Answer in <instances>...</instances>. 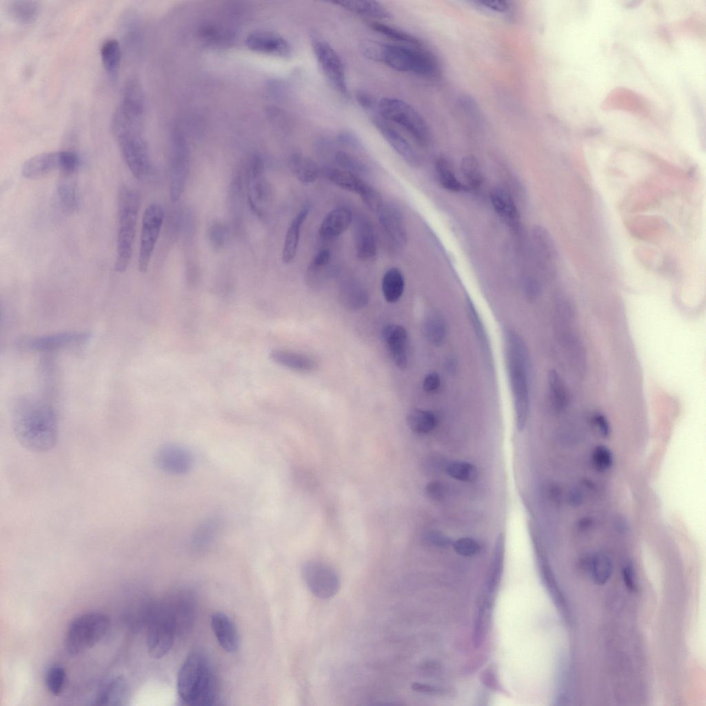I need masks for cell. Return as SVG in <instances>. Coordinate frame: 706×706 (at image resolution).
<instances>
[{
	"mask_svg": "<svg viewBox=\"0 0 706 706\" xmlns=\"http://www.w3.org/2000/svg\"><path fill=\"white\" fill-rule=\"evenodd\" d=\"M12 425L19 444L31 452H47L57 443V415L53 407L44 402L19 400L13 412Z\"/></svg>",
	"mask_w": 706,
	"mask_h": 706,
	"instance_id": "6da1fadb",
	"label": "cell"
},
{
	"mask_svg": "<svg viewBox=\"0 0 706 706\" xmlns=\"http://www.w3.org/2000/svg\"><path fill=\"white\" fill-rule=\"evenodd\" d=\"M363 46V51L369 59L383 62L394 70L425 77H435L440 72L438 59L422 45L367 41Z\"/></svg>",
	"mask_w": 706,
	"mask_h": 706,
	"instance_id": "7a4b0ae2",
	"label": "cell"
},
{
	"mask_svg": "<svg viewBox=\"0 0 706 706\" xmlns=\"http://www.w3.org/2000/svg\"><path fill=\"white\" fill-rule=\"evenodd\" d=\"M177 690L188 705H214L217 698L216 676L209 659L201 652L191 653L179 671Z\"/></svg>",
	"mask_w": 706,
	"mask_h": 706,
	"instance_id": "3957f363",
	"label": "cell"
},
{
	"mask_svg": "<svg viewBox=\"0 0 706 706\" xmlns=\"http://www.w3.org/2000/svg\"><path fill=\"white\" fill-rule=\"evenodd\" d=\"M508 376L513 396L516 427L522 432L529 414V379L525 347L519 336L512 331L506 336Z\"/></svg>",
	"mask_w": 706,
	"mask_h": 706,
	"instance_id": "277c9868",
	"label": "cell"
},
{
	"mask_svg": "<svg viewBox=\"0 0 706 706\" xmlns=\"http://www.w3.org/2000/svg\"><path fill=\"white\" fill-rule=\"evenodd\" d=\"M141 195L126 185L120 186L118 192V232L117 258L114 270L124 272L130 265L136 233Z\"/></svg>",
	"mask_w": 706,
	"mask_h": 706,
	"instance_id": "5b68a950",
	"label": "cell"
},
{
	"mask_svg": "<svg viewBox=\"0 0 706 706\" xmlns=\"http://www.w3.org/2000/svg\"><path fill=\"white\" fill-rule=\"evenodd\" d=\"M110 619L104 614L89 612L75 618L68 626L64 645L71 656L79 655L95 646L105 635Z\"/></svg>",
	"mask_w": 706,
	"mask_h": 706,
	"instance_id": "8992f818",
	"label": "cell"
},
{
	"mask_svg": "<svg viewBox=\"0 0 706 706\" xmlns=\"http://www.w3.org/2000/svg\"><path fill=\"white\" fill-rule=\"evenodd\" d=\"M378 110L381 118L402 128L418 143L422 145L429 143L431 135L427 124L418 111L406 101L384 97L378 103Z\"/></svg>",
	"mask_w": 706,
	"mask_h": 706,
	"instance_id": "52a82bcc",
	"label": "cell"
},
{
	"mask_svg": "<svg viewBox=\"0 0 706 706\" xmlns=\"http://www.w3.org/2000/svg\"><path fill=\"white\" fill-rule=\"evenodd\" d=\"M148 621L146 639L148 652L151 657L160 658L169 652L176 636L167 604L152 608Z\"/></svg>",
	"mask_w": 706,
	"mask_h": 706,
	"instance_id": "ba28073f",
	"label": "cell"
},
{
	"mask_svg": "<svg viewBox=\"0 0 706 706\" xmlns=\"http://www.w3.org/2000/svg\"><path fill=\"white\" fill-rule=\"evenodd\" d=\"M247 196L252 211L260 218H265L271 203L272 190L264 171L263 159L254 155L247 170Z\"/></svg>",
	"mask_w": 706,
	"mask_h": 706,
	"instance_id": "9c48e42d",
	"label": "cell"
},
{
	"mask_svg": "<svg viewBox=\"0 0 706 706\" xmlns=\"http://www.w3.org/2000/svg\"><path fill=\"white\" fill-rule=\"evenodd\" d=\"M312 46L316 59L324 76L339 94H348V88L343 63L335 49L325 40L314 35Z\"/></svg>",
	"mask_w": 706,
	"mask_h": 706,
	"instance_id": "30bf717a",
	"label": "cell"
},
{
	"mask_svg": "<svg viewBox=\"0 0 706 706\" xmlns=\"http://www.w3.org/2000/svg\"><path fill=\"white\" fill-rule=\"evenodd\" d=\"M303 579L316 597L329 599L340 589V578L336 571L325 562L312 560L305 562L301 567Z\"/></svg>",
	"mask_w": 706,
	"mask_h": 706,
	"instance_id": "8fae6325",
	"label": "cell"
},
{
	"mask_svg": "<svg viewBox=\"0 0 706 706\" xmlns=\"http://www.w3.org/2000/svg\"><path fill=\"white\" fill-rule=\"evenodd\" d=\"M164 213L158 203H151L145 210L142 219L138 269L147 272L163 221Z\"/></svg>",
	"mask_w": 706,
	"mask_h": 706,
	"instance_id": "7c38bea8",
	"label": "cell"
},
{
	"mask_svg": "<svg viewBox=\"0 0 706 706\" xmlns=\"http://www.w3.org/2000/svg\"><path fill=\"white\" fill-rule=\"evenodd\" d=\"M121 156L137 179L145 178L151 172L152 164L148 147L142 134L125 135L116 139Z\"/></svg>",
	"mask_w": 706,
	"mask_h": 706,
	"instance_id": "4fadbf2b",
	"label": "cell"
},
{
	"mask_svg": "<svg viewBox=\"0 0 706 706\" xmlns=\"http://www.w3.org/2000/svg\"><path fill=\"white\" fill-rule=\"evenodd\" d=\"M190 170L189 150L183 137L176 132L173 137L170 171V197L177 201L182 195Z\"/></svg>",
	"mask_w": 706,
	"mask_h": 706,
	"instance_id": "5bb4252c",
	"label": "cell"
},
{
	"mask_svg": "<svg viewBox=\"0 0 706 706\" xmlns=\"http://www.w3.org/2000/svg\"><path fill=\"white\" fill-rule=\"evenodd\" d=\"M90 336L87 332H62L54 334L28 336L17 341V346L32 351H49L85 341Z\"/></svg>",
	"mask_w": 706,
	"mask_h": 706,
	"instance_id": "9a60e30c",
	"label": "cell"
},
{
	"mask_svg": "<svg viewBox=\"0 0 706 706\" xmlns=\"http://www.w3.org/2000/svg\"><path fill=\"white\" fill-rule=\"evenodd\" d=\"M154 462L157 466L165 472L179 475L190 470L192 458L188 450L183 447L169 443L162 445L157 450L154 455Z\"/></svg>",
	"mask_w": 706,
	"mask_h": 706,
	"instance_id": "2e32d148",
	"label": "cell"
},
{
	"mask_svg": "<svg viewBox=\"0 0 706 706\" xmlns=\"http://www.w3.org/2000/svg\"><path fill=\"white\" fill-rule=\"evenodd\" d=\"M373 121L384 139L406 163L412 167L419 165L418 153L392 124L381 117L375 118Z\"/></svg>",
	"mask_w": 706,
	"mask_h": 706,
	"instance_id": "e0dca14e",
	"label": "cell"
},
{
	"mask_svg": "<svg viewBox=\"0 0 706 706\" xmlns=\"http://www.w3.org/2000/svg\"><path fill=\"white\" fill-rule=\"evenodd\" d=\"M379 223L391 245L401 249L407 243V232L401 212L393 205H383L378 212Z\"/></svg>",
	"mask_w": 706,
	"mask_h": 706,
	"instance_id": "ac0fdd59",
	"label": "cell"
},
{
	"mask_svg": "<svg viewBox=\"0 0 706 706\" xmlns=\"http://www.w3.org/2000/svg\"><path fill=\"white\" fill-rule=\"evenodd\" d=\"M391 357L400 369H405L408 361V336L405 328L400 325L389 324L381 332Z\"/></svg>",
	"mask_w": 706,
	"mask_h": 706,
	"instance_id": "d6986e66",
	"label": "cell"
},
{
	"mask_svg": "<svg viewBox=\"0 0 706 706\" xmlns=\"http://www.w3.org/2000/svg\"><path fill=\"white\" fill-rule=\"evenodd\" d=\"M354 243L359 259L371 261L376 256L377 244L373 225L363 216H359L354 220Z\"/></svg>",
	"mask_w": 706,
	"mask_h": 706,
	"instance_id": "ffe728a7",
	"label": "cell"
},
{
	"mask_svg": "<svg viewBox=\"0 0 706 706\" xmlns=\"http://www.w3.org/2000/svg\"><path fill=\"white\" fill-rule=\"evenodd\" d=\"M245 44L252 50L282 57H288L291 52L290 46L284 38L271 32H252L246 37Z\"/></svg>",
	"mask_w": 706,
	"mask_h": 706,
	"instance_id": "44dd1931",
	"label": "cell"
},
{
	"mask_svg": "<svg viewBox=\"0 0 706 706\" xmlns=\"http://www.w3.org/2000/svg\"><path fill=\"white\" fill-rule=\"evenodd\" d=\"M59 169V152L37 154L27 159L22 165L21 174L28 179L43 178Z\"/></svg>",
	"mask_w": 706,
	"mask_h": 706,
	"instance_id": "7402d4cb",
	"label": "cell"
},
{
	"mask_svg": "<svg viewBox=\"0 0 706 706\" xmlns=\"http://www.w3.org/2000/svg\"><path fill=\"white\" fill-rule=\"evenodd\" d=\"M492 205L498 216L512 230L520 227V216L510 194L503 188H496L490 192Z\"/></svg>",
	"mask_w": 706,
	"mask_h": 706,
	"instance_id": "603a6c76",
	"label": "cell"
},
{
	"mask_svg": "<svg viewBox=\"0 0 706 706\" xmlns=\"http://www.w3.org/2000/svg\"><path fill=\"white\" fill-rule=\"evenodd\" d=\"M174 625L176 635L183 634L191 628L195 614L193 598L188 594L178 595L167 604Z\"/></svg>",
	"mask_w": 706,
	"mask_h": 706,
	"instance_id": "cb8c5ba5",
	"label": "cell"
},
{
	"mask_svg": "<svg viewBox=\"0 0 706 706\" xmlns=\"http://www.w3.org/2000/svg\"><path fill=\"white\" fill-rule=\"evenodd\" d=\"M211 626L217 641L225 651L232 653L238 650L239 638L236 628L226 614L221 612L211 617Z\"/></svg>",
	"mask_w": 706,
	"mask_h": 706,
	"instance_id": "d4e9b609",
	"label": "cell"
},
{
	"mask_svg": "<svg viewBox=\"0 0 706 706\" xmlns=\"http://www.w3.org/2000/svg\"><path fill=\"white\" fill-rule=\"evenodd\" d=\"M351 210L339 207L331 210L323 219L319 227V235L326 239L337 237L343 234L352 222Z\"/></svg>",
	"mask_w": 706,
	"mask_h": 706,
	"instance_id": "484cf974",
	"label": "cell"
},
{
	"mask_svg": "<svg viewBox=\"0 0 706 706\" xmlns=\"http://www.w3.org/2000/svg\"><path fill=\"white\" fill-rule=\"evenodd\" d=\"M129 687L121 676L111 678L99 690L95 698L98 705H121L128 699Z\"/></svg>",
	"mask_w": 706,
	"mask_h": 706,
	"instance_id": "4316f807",
	"label": "cell"
},
{
	"mask_svg": "<svg viewBox=\"0 0 706 706\" xmlns=\"http://www.w3.org/2000/svg\"><path fill=\"white\" fill-rule=\"evenodd\" d=\"M309 212L310 205H305L290 223L282 250V261L284 263L292 262L296 254L301 228Z\"/></svg>",
	"mask_w": 706,
	"mask_h": 706,
	"instance_id": "83f0119b",
	"label": "cell"
},
{
	"mask_svg": "<svg viewBox=\"0 0 706 706\" xmlns=\"http://www.w3.org/2000/svg\"><path fill=\"white\" fill-rule=\"evenodd\" d=\"M222 528V520L218 516H210L202 521L194 530L190 545L194 550L206 548L215 539Z\"/></svg>",
	"mask_w": 706,
	"mask_h": 706,
	"instance_id": "f1b7e54d",
	"label": "cell"
},
{
	"mask_svg": "<svg viewBox=\"0 0 706 706\" xmlns=\"http://www.w3.org/2000/svg\"><path fill=\"white\" fill-rule=\"evenodd\" d=\"M270 358L277 364L298 372H310L316 366V363L310 356L288 350H273Z\"/></svg>",
	"mask_w": 706,
	"mask_h": 706,
	"instance_id": "f546056e",
	"label": "cell"
},
{
	"mask_svg": "<svg viewBox=\"0 0 706 706\" xmlns=\"http://www.w3.org/2000/svg\"><path fill=\"white\" fill-rule=\"evenodd\" d=\"M77 174L74 172H59L57 194L64 209L70 212L78 207Z\"/></svg>",
	"mask_w": 706,
	"mask_h": 706,
	"instance_id": "4dcf8cb0",
	"label": "cell"
},
{
	"mask_svg": "<svg viewBox=\"0 0 706 706\" xmlns=\"http://www.w3.org/2000/svg\"><path fill=\"white\" fill-rule=\"evenodd\" d=\"M289 167L295 177L305 185L314 183L321 174L320 168L314 161L299 153L291 155Z\"/></svg>",
	"mask_w": 706,
	"mask_h": 706,
	"instance_id": "1f68e13d",
	"label": "cell"
},
{
	"mask_svg": "<svg viewBox=\"0 0 706 706\" xmlns=\"http://www.w3.org/2000/svg\"><path fill=\"white\" fill-rule=\"evenodd\" d=\"M103 66L111 81L117 80L119 74L121 50L119 41L113 38L105 40L100 48Z\"/></svg>",
	"mask_w": 706,
	"mask_h": 706,
	"instance_id": "d6a6232c",
	"label": "cell"
},
{
	"mask_svg": "<svg viewBox=\"0 0 706 706\" xmlns=\"http://www.w3.org/2000/svg\"><path fill=\"white\" fill-rule=\"evenodd\" d=\"M334 3L357 14L376 19L391 17V14L379 2L375 1H341Z\"/></svg>",
	"mask_w": 706,
	"mask_h": 706,
	"instance_id": "836d02e7",
	"label": "cell"
},
{
	"mask_svg": "<svg viewBox=\"0 0 706 706\" xmlns=\"http://www.w3.org/2000/svg\"><path fill=\"white\" fill-rule=\"evenodd\" d=\"M324 173L328 180L336 186L359 195L367 184L361 176L342 169L330 168L325 169Z\"/></svg>",
	"mask_w": 706,
	"mask_h": 706,
	"instance_id": "e575fe53",
	"label": "cell"
},
{
	"mask_svg": "<svg viewBox=\"0 0 706 706\" xmlns=\"http://www.w3.org/2000/svg\"><path fill=\"white\" fill-rule=\"evenodd\" d=\"M381 286L385 301L390 303L396 302L402 296L405 287L401 271L397 268L388 269L383 274Z\"/></svg>",
	"mask_w": 706,
	"mask_h": 706,
	"instance_id": "d590c367",
	"label": "cell"
},
{
	"mask_svg": "<svg viewBox=\"0 0 706 706\" xmlns=\"http://www.w3.org/2000/svg\"><path fill=\"white\" fill-rule=\"evenodd\" d=\"M340 299L345 307L357 310L367 303L368 294L363 285L356 281L350 280L345 281L341 285Z\"/></svg>",
	"mask_w": 706,
	"mask_h": 706,
	"instance_id": "8d00e7d4",
	"label": "cell"
},
{
	"mask_svg": "<svg viewBox=\"0 0 706 706\" xmlns=\"http://www.w3.org/2000/svg\"><path fill=\"white\" fill-rule=\"evenodd\" d=\"M6 8L12 19L26 24L34 21L39 11L38 3L30 0L9 1L6 3Z\"/></svg>",
	"mask_w": 706,
	"mask_h": 706,
	"instance_id": "74e56055",
	"label": "cell"
},
{
	"mask_svg": "<svg viewBox=\"0 0 706 706\" xmlns=\"http://www.w3.org/2000/svg\"><path fill=\"white\" fill-rule=\"evenodd\" d=\"M435 168L439 183L444 189L454 192L470 190L465 183L456 177L450 163L445 157L437 158Z\"/></svg>",
	"mask_w": 706,
	"mask_h": 706,
	"instance_id": "f35d334b",
	"label": "cell"
},
{
	"mask_svg": "<svg viewBox=\"0 0 706 706\" xmlns=\"http://www.w3.org/2000/svg\"><path fill=\"white\" fill-rule=\"evenodd\" d=\"M409 428L418 434H427L434 429L437 424L436 415L428 410L414 409L406 416Z\"/></svg>",
	"mask_w": 706,
	"mask_h": 706,
	"instance_id": "ab89813d",
	"label": "cell"
},
{
	"mask_svg": "<svg viewBox=\"0 0 706 706\" xmlns=\"http://www.w3.org/2000/svg\"><path fill=\"white\" fill-rule=\"evenodd\" d=\"M198 34L200 40L204 43L221 47L228 46L234 39L233 33L229 30L213 24L201 26Z\"/></svg>",
	"mask_w": 706,
	"mask_h": 706,
	"instance_id": "60d3db41",
	"label": "cell"
},
{
	"mask_svg": "<svg viewBox=\"0 0 706 706\" xmlns=\"http://www.w3.org/2000/svg\"><path fill=\"white\" fill-rule=\"evenodd\" d=\"M550 395L554 407L558 411L565 409L568 403V395L565 385L558 372L554 370L548 374Z\"/></svg>",
	"mask_w": 706,
	"mask_h": 706,
	"instance_id": "b9f144b4",
	"label": "cell"
},
{
	"mask_svg": "<svg viewBox=\"0 0 706 706\" xmlns=\"http://www.w3.org/2000/svg\"><path fill=\"white\" fill-rule=\"evenodd\" d=\"M372 28L383 36L390 38L400 44L408 46H421V42L414 36L397 28L378 21L371 24Z\"/></svg>",
	"mask_w": 706,
	"mask_h": 706,
	"instance_id": "7bdbcfd3",
	"label": "cell"
},
{
	"mask_svg": "<svg viewBox=\"0 0 706 706\" xmlns=\"http://www.w3.org/2000/svg\"><path fill=\"white\" fill-rule=\"evenodd\" d=\"M461 172L470 190L477 189L482 183L483 177L480 165L472 154L464 157L461 165Z\"/></svg>",
	"mask_w": 706,
	"mask_h": 706,
	"instance_id": "ee69618b",
	"label": "cell"
},
{
	"mask_svg": "<svg viewBox=\"0 0 706 706\" xmlns=\"http://www.w3.org/2000/svg\"><path fill=\"white\" fill-rule=\"evenodd\" d=\"M425 337L432 343L439 345L445 337V326L443 319L436 314L428 315L423 324Z\"/></svg>",
	"mask_w": 706,
	"mask_h": 706,
	"instance_id": "f6af8a7d",
	"label": "cell"
},
{
	"mask_svg": "<svg viewBox=\"0 0 706 706\" xmlns=\"http://www.w3.org/2000/svg\"><path fill=\"white\" fill-rule=\"evenodd\" d=\"M446 473L452 478L463 482H474L478 476L477 467L468 462L456 461L447 465Z\"/></svg>",
	"mask_w": 706,
	"mask_h": 706,
	"instance_id": "bcb514c9",
	"label": "cell"
},
{
	"mask_svg": "<svg viewBox=\"0 0 706 706\" xmlns=\"http://www.w3.org/2000/svg\"><path fill=\"white\" fill-rule=\"evenodd\" d=\"M334 159L341 169L357 176L366 175L369 172L367 166L361 160L346 151H338Z\"/></svg>",
	"mask_w": 706,
	"mask_h": 706,
	"instance_id": "7dc6e473",
	"label": "cell"
},
{
	"mask_svg": "<svg viewBox=\"0 0 706 706\" xmlns=\"http://www.w3.org/2000/svg\"><path fill=\"white\" fill-rule=\"evenodd\" d=\"M592 574L594 582L598 585L605 583L612 573V563L604 554L597 553L591 561Z\"/></svg>",
	"mask_w": 706,
	"mask_h": 706,
	"instance_id": "c3c4849f",
	"label": "cell"
},
{
	"mask_svg": "<svg viewBox=\"0 0 706 706\" xmlns=\"http://www.w3.org/2000/svg\"><path fill=\"white\" fill-rule=\"evenodd\" d=\"M65 681V671L60 665H53L47 671L46 685L48 691L54 696H59L63 691Z\"/></svg>",
	"mask_w": 706,
	"mask_h": 706,
	"instance_id": "681fc988",
	"label": "cell"
},
{
	"mask_svg": "<svg viewBox=\"0 0 706 706\" xmlns=\"http://www.w3.org/2000/svg\"><path fill=\"white\" fill-rule=\"evenodd\" d=\"M613 462L612 452L605 445H598L593 450L592 463L596 471L605 472L612 467Z\"/></svg>",
	"mask_w": 706,
	"mask_h": 706,
	"instance_id": "f907efd6",
	"label": "cell"
},
{
	"mask_svg": "<svg viewBox=\"0 0 706 706\" xmlns=\"http://www.w3.org/2000/svg\"><path fill=\"white\" fill-rule=\"evenodd\" d=\"M359 196L366 206L374 212L378 213L384 205L379 192L368 183Z\"/></svg>",
	"mask_w": 706,
	"mask_h": 706,
	"instance_id": "816d5d0a",
	"label": "cell"
},
{
	"mask_svg": "<svg viewBox=\"0 0 706 706\" xmlns=\"http://www.w3.org/2000/svg\"><path fill=\"white\" fill-rule=\"evenodd\" d=\"M454 551L463 556H472L481 550L479 543L472 538L463 537L452 543Z\"/></svg>",
	"mask_w": 706,
	"mask_h": 706,
	"instance_id": "f5cc1de1",
	"label": "cell"
},
{
	"mask_svg": "<svg viewBox=\"0 0 706 706\" xmlns=\"http://www.w3.org/2000/svg\"><path fill=\"white\" fill-rule=\"evenodd\" d=\"M208 235L213 248L219 249L223 246L226 241L228 230L222 223H216L210 226Z\"/></svg>",
	"mask_w": 706,
	"mask_h": 706,
	"instance_id": "db71d44e",
	"label": "cell"
},
{
	"mask_svg": "<svg viewBox=\"0 0 706 706\" xmlns=\"http://www.w3.org/2000/svg\"><path fill=\"white\" fill-rule=\"evenodd\" d=\"M330 258L331 254L329 250L323 249L320 250L313 257L309 265V273L313 274L319 272L320 270H321L328 265L330 261Z\"/></svg>",
	"mask_w": 706,
	"mask_h": 706,
	"instance_id": "11a10c76",
	"label": "cell"
},
{
	"mask_svg": "<svg viewBox=\"0 0 706 706\" xmlns=\"http://www.w3.org/2000/svg\"><path fill=\"white\" fill-rule=\"evenodd\" d=\"M472 3L478 8L497 13H505L510 9L509 3L505 1H476Z\"/></svg>",
	"mask_w": 706,
	"mask_h": 706,
	"instance_id": "9f6ffc18",
	"label": "cell"
},
{
	"mask_svg": "<svg viewBox=\"0 0 706 706\" xmlns=\"http://www.w3.org/2000/svg\"><path fill=\"white\" fill-rule=\"evenodd\" d=\"M423 539L426 543L440 547H445L453 543L447 536L438 531H428L425 532L423 535Z\"/></svg>",
	"mask_w": 706,
	"mask_h": 706,
	"instance_id": "6f0895ef",
	"label": "cell"
},
{
	"mask_svg": "<svg viewBox=\"0 0 706 706\" xmlns=\"http://www.w3.org/2000/svg\"><path fill=\"white\" fill-rule=\"evenodd\" d=\"M593 423L600 435L607 438L611 434V426L606 416L601 413H596L593 416Z\"/></svg>",
	"mask_w": 706,
	"mask_h": 706,
	"instance_id": "680465c9",
	"label": "cell"
},
{
	"mask_svg": "<svg viewBox=\"0 0 706 706\" xmlns=\"http://www.w3.org/2000/svg\"><path fill=\"white\" fill-rule=\"evenodd\" d=\"M426 495L432 500H440L443 496L444 490L438 481L430 482L425 488Z\"/></svg>",
	"mask_w": 706,
	"mask_h": 706,
	"instance_id": "91938a15",
	"label": "cell"
},
{
	"mask_svg": "<svg viewBox=\"0 0 706 706\" xmlns=\"http://www.w3.org/2000/svg\"><path fill=\"white\" fill-rule=\"evenodd\" d=\"M440 376L436 372L428 374L424 379L423 387L425 392H432L436 391L440 385Z\"/></svg>",
	"mask_w": 706,
	"mask_h": 706,
	"instance_id": "94428289",
	"label": "cell"
},
{
	"mask_svg": "<svg viewBox=\"0 0 706 706\" xmlns=\"http://www.w3.org/2000/svg\"><path fill=\"white\" fill-rule=\"evenodd\" d=\"M623 576L627 587L632 591L635 590L636 588V584L634 579L633 565L631 562H627L624 565L623 569Z\"/></svg>",
	"mask_w": 706,
	"mask_h": 706,
	"instance_id": "6125c7cd",
	"label": "cell"
},
{
	"mask_svg": "<svg viewBox=\"0 0 706 706\" xmlns=\"http://www.w3.org/2000/svg\"><path fill=\"white\" fill-rule=\"evenodd\" d=\"M567 501L574 507H577L582 505L584 501V495L582 490L576 487H572L567 494Z\"/></svg>",
	"mask_w": 706,
	"mask_h": 706,
	"instance_id": "be15d7a7",
	"label": "cell"
},
{
	"mask_svg": "<svg viewBox=\"0 0 706 706\" xmlns=\"http://www.w3.org/2000/svg\"><path fill=\"white\" fill-rule=\"evenodd\" d=\"M339 141L346 146L351 147L352 148H359L361 147V143L358 138L349 132H341L338 136Z\"/></svg>",
	"mask_w": 706,
	"mask_h": 706,
	"instance_id": "e7e4bbea",
	"label": "cell"
},
{
	"mask_svg": "<svg viewBox=\"0 0 706 706\" xmlns=\"http://www.w3.org/2000/svg\"><path fill=\"white\" fill-rule=\"evenodd\" d=\"M356 100L363 108L371 109L374 105L372 97L364 91H359L356 93Z\"/></svg>",
	"mask_w": 706,
	"mask_h": 706,
	"instance_id": "03108f58",
	"label": "cell"
},
{
	"mask_svg": "<svg viewBox=\"0 0 706 706\" xmlns=\"http://www.w3.org/2000/svg\"><path fill=\"white\" fill-rule=\"evenodd\" d=\"M594 525V521L591 516H583L577 522V529L581 532H586L591 530Z\"/></svg>",
	"mask_w": 706,
	"mask_h": 706,
	"instance_id": "003e7915",
	"label": "cell"
}]
</instances>
